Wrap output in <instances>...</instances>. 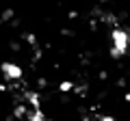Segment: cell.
<instances>
[{
  "label": "cell",
  "instance_id": "cell-1",
  "mask_svg": "<svg viewBox=\"0 0 130 121\" xmlns=\"http://www.w3.org/2000/svg\"><path fill=\"white\" fill-rule=\"evenodd\" d=\"M113 43H115V48H113V56H121L126 52V48H128V43H130V39H128V35L124 33V30H113Z\"/></svg>",
  "mask_w": 130,
  "mask_h": 121
},
{
  "label": "cell",
  "instance_id": "cell-2",
  "mask_svg": "<svg viewBox=\"0 0 130 121\" xmlns=\"http://www.w3.org/2000/svg\"><path fill=\"white\" fill-rule=\"evenodd\" d=\"M2 71H5V76L11 78V80L22 78V69H20L18 65H13V63H2Z\"/></svg>",
  "mask_w": 130,
  "mask_h": 121
},
{
  "label": "cell",
  "instance_id": "cell-3",
  "mask_svg": "<svg viewBox=\"0 0 130 121\" xmlns=\"http://www.w3.org/2000/svg\"><path fill=\"white\" fill-rule=\"evenodd\" d=\"M28 121H48V119L41 112V108H35L32 112H28Z\"/></svg>",
  "mask_w": 130,
  "mask_h": 121
},
{
  "label": "cell",
  "instance_id": "cell-4",
  "mask_svg": "<svg viewBox=\"0 0 130 121\" xmlns=\"http://www.w3.org/2000/svg\"><path fill=\"white\" fill-rule=\"evenodd\" d=\"M26 99L30 102L32 108H39V95L37 93H32V91H26Z\"/></svg>",
  "mask_w": 130,
  "mask_h": 121
},
{
  "label": "cell",
  "instance_id": "cell-5",
  "mask_svg": "<svg viewBox=\"0 0 130 121\" xmlns=\"http://www.w3.org/2000/svg\"><path fill=\"white\" fill-rule=\"evenodd\" d=\"M24 112H26V110H24V106H18V108H15V117H24Z\"/></svg>",
  "mask_w": 130,
  "mask_h": 121
},
{
  "label": "cell",
  "instance_id": "cell-6",
  "mask_svg": "<svg viewBox=\"0 0 130 121\" xmlns=\"http://www.w3.org/2000/svg\"><path fill=\"white\" fill-rule=\"evenodd\" d=\"M61 91H72V82H63L61 84Z\"/></svg>",
  "mask_w": 130,
  "mask_h": 121
},
{
  "label": "cell",
  "instance_id": "cell-7",
  "mask_svg": "<svg viewBox=\"0 0 130 121\" xmlns=\"http://www.w3.org/2000/svg\"><path fill=\"white\" fill-rule=\"evenodd\" d=\"M98 121H115V119H113V117H108V115H104V117H100Z\"/></svg>",
  "mask_w": 130,
  "mask_h": 121
}]
</instances>
